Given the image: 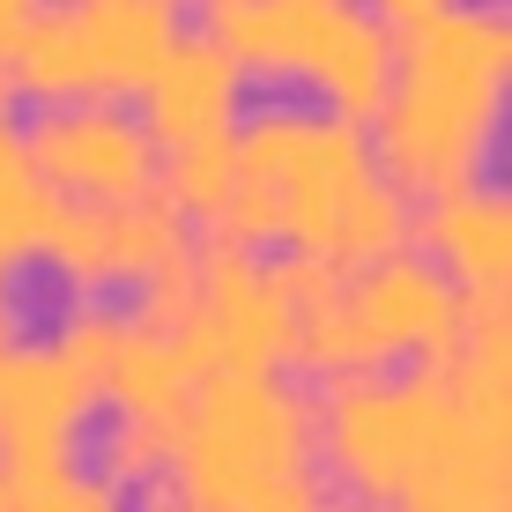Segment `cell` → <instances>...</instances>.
Wrapping results in <instances>:
<instances>
[{"mask_svg": "<svg viewBox=\"0 0 512 512\" xmlns=\"http://www.w3.org/2000/svg\"><path fill=\"white\" fill-rule=\"evenodd\" d=\"M15 134H23V156L52 201H82V208L134 201L164 171L134 104H38L30 127H15Z\"/></svg>", "mask_w": 512, "mask_h": 512, "instance_id": "8", "label": "cell"}, {"mask_svg": "<svg viewBox=\"0 0 512 512\" xmlns=\"http://www.w3.org/2000/svg\"><path fill=\"white\" fill-rule=\"evenodd\" d=\"M327 512H364V505H349V498H327Z\"/></svg>", "mask_w": 512, "mask_h": 512, "instance_id": "21", "label": "cell"}, {"mask_svg": "<svg viewBox=\"0 0 512 512\" xmlns=\"http://www.w3.org/2000/svg\"><path fill=\"white\" fill-rule=\"evenodd\" d=\"M164 483L193 512H327L312 386L290 372H208L171 416Z\"/></svg>", "mask_w": 512, "mask_h": 512, "instance_id": "3", "label": "cell"}, {"mask_svg": "<svg viewBox=\"0 0 512 512\" xmlns=\"http://www.w3.org/2000/svg\"><path fill=\"white\" fill-rule=\"evenodd\" d=\"M90 409H97V386L52 342L15 334L0 349V461H75Z\"/></svg>", "mask_w": 512, "mask_h": 512, "instance_id": "9", "label": "cell"}, {"mask_svg": "<svg viewBox=\"0 0 512 512\" xmlns=\"http://www.w3.org/2000/svg\"><path fill=\"white\" fill-rule=\"evenodd\" d=\"M193 386H201V364L186 357V342L127 305V334H119L112 364H104V379H97V401L112 394L119 416H141V423H164L171 431V416L186 409Z\"/></svg>", "mask_w": 512, "mask_h": 512, "instance_id": "12", "label": "cell"}, {"mask_svg": "<svg viewBox=\"0 0 512 512\" xmlns=\"http://www.w3.org/2000/svg\"><path fill=\"white\" fill-rule=\"evenodd\" d=\"M119 334H127V305H112V297H75L67 320H60V334H52V349L97 386L104 364H112V349H119Z\"/></svg>", "mask_w": 512, "mask_h": 512, "instance_id": "15", "label": "cell"}, {"mask_svg": "<svg viewBox=\"0 0 512 512\" xmlns=\"http://www.w3.org/2000/svg\"><path fill=\"white\" fill-rule=\"evenodd\" d=\"M38 8V0H0V52H8V38L23 30V15Z\"/></svg>", "mask_w": 512, "mask_h": 512, "instance_id": "17", "label": "cell"}, {"mask_svg": "<svg viewBox=\"0 0 512 512\" xmlns=\"http://www.w3.org/2000/svg\"><path fill=\"white\" fill-rule=\"evenodd\" d=\"M0 512H15V483H8V461H0Z\"/></svg>", "mask_w": 512, "mask_h": 512, "instance_id": "20", "label": "cell"}, {"mask_svg": "<svg viewBox=\"0 0 512 512\" xmlns=\"http://www.w3.org/2000/svg\"><path fill=\"white\" fill-rule=\"evenodd\" d=\"M119 505H127V512H193V505L179 498V490L164 483V475H156V483H141L134 498H119Z\"/></svg>", "mask_w": 512, "mask_h": 512, "instance_id": "16", "label": "cell"}, {"mask_svg": "<svg viewBox=\"0 0 512 512\" xmlns=\"http://www.w3.org/2000/svg\"><path fill=\"white\" fill-rule=\"evenodd\" d=\"M82 512H127V505H119V498H112V490H104V483H97V498H90V505H82Z\"/></svg>", "mask_w": 512, "mask_h": 512, "instance_id": "19", "label": "cell"}, {"mask_svg": "<svg viewBox=\"0 0 512 512\" xmlns=\"http://www.w3.org/2000/svg\"><path fill=\"white\" fill-rule=\"evenodd\" d=\"M171 45V0H38L0 52V75L38 104H127Z\"/></svg>", "mask_w": 512, "mask_h": 512, "instance_id": "6", "label": "cell"}, {"mask_svg": "<svg viewBox=\"0 0 512 512\" xmlns=\"http://www.w3.org/2000/svg\"><path fill=\"white\" fill-rule=\"evenodd\" d=\"M141 320L171 327L186 342V357L208 372H282L297 342V297L282 260L253 253V245L208 238L193 245L171 275H156L141 290Z\"/></svg>", "mask_w": 512, "mask_h": 512, "instance_id": "5", "label": "cell"}, {"mask_svg": "<svg viewBox=\"0 0 512 512\" xmlns=\"http://www.w3.org/2000/svg\"><path fill=\"white\" fill-rule=\"evenodd\" d=\"M231 164V208L216 223V238L231 245H290V260L320 268H364L409 245L416 201L379 179L372 134L327 104H253L231 127Z\"/></svg>", "mask_w": 512, "mask_h": 512, "instance_id": "1", "label": "cell"}, {"mask_svg": "<svg viewBox=\"0 0 512 512\" xmlns=\"http://www.w3.org/2000/svg\"><path fill=\"white\" fill-rule=\"evenodd\" d=\"M409 238L461 297H505V275H512L505 268L512 260V193L498 179H475V186L438 193V201H416Z\"/></svg>", "mask_w": 512, "mask_h": 512, "instance_id": "11", "label": "cell"}, {"mask_svg": "<svg viewBox=\"0 0 512 512\" xmlns=\"http://www.w3.org/2000/svg\"><path fill=\"white\" fill-rule=\"evenodd\" d=\"M512 75V8L505 0H446L394 23V67L372 112V164L409 201L490 179Z\"/></svg>", "mask_w": 512, "mask_h": 512, "instance_id": "2", "label": "cell"}, {"mask_svg": "<svg viewBox=\"0 0 512 512\" xmlns=\"http://www.w3.org/2000/svg\"><path fill=\"white\" fill-rule=\"evenodd\" d=\"M38 253L75 282L82 297H104L112 282H141L149 290L156 275H171L193 253V223L171 208L164 186L134 193V201H52Z\"/></svg>", "mask_w": 512, "mask_h": 512, "instance_id": "7", "label": "cell"}, {"mask_svg": "<svg viewBox=\"0 0 512 512\" xmlns=\"http://www.w3.org/2000/svg\"><path fill=\"white\" fill-rule=\"evenodd\" d=\"M45 216H52V193L38 186V171H30L23 134H15L8 119H0V282H8L15 260H30V253H38Z\"/></svg>", "mask_w": 512, "mask_h": 512, "instance_id": "13", "label": "cell"}, {"mask_svg": "<svg viewBox=\"0 0 512 512\" xmlns=\"http://www.w3.org/2000/svg\"><path fill=\"white\" fill-rule=\"evenodd\" d=\"M164 461H171V431H164V423H141V416H112V423H104V431H97L90 475H97L104 490H112V498H119V490H127V498H134L141 483H156V475H164Z\"/></svg>", "mask_w": 512, "mask_h": 512, "instance_id": "14", "label": "cell"}, {"mask_svg": "<svg viewBox=\"0 0 512 512\" xmlns=\"http://www.w3.org/2000/svg\"><path fill=\"white\" fill-rule=\"evenodd\" d=\"M201 38L231 52L245 82H305L312 104L372 119L394 67V30L372 0H201Z\"/></svg>", "mask_w": 512, "mask_h": 512, "instance_id": "4", "label": "cell"}, {"mask_svg": "<svg viewBox=\"0 0 512 512\" xmlns=\"http://www.w3.org/2000/svg\"><path fill=\"white\" fill-rule=\"evenodd\" d=\"M171 8H179V0H171Z\"/></svg>", "mask_w": 512, "mask_h": 512, "instance_id": "22", "label": "cell"}, {"mask_svg": "<svg viewBox=\"0 0 512 512\" xmlns=\"http://www.w3.org/2000/svg\"><path fill=\"white\" fill-rule=\"evenodd\" d=\"M15 342V297H8V282H0V349Z\"/></svg>", "mask_w": 512, "mask_h": 512, "instance_id": "18", "label": "cell"}, {"mask_svg": "<svg viewBox=\"0 0 512 512\" xmlns=\"http://www.w3.org/2000/svg\"><path fill=\"white\" fill-rule=\"evenodd\" d=\"M134 119L149 127L156 156L201 149V141H223L245 119V75L231 67V52L201 30H179V45L156 60V75L134 90Z\"/></svg>", "mask_w": 512, "mask_h": 512, "instance_id": "10", "label": "cell"}]
</instances>
